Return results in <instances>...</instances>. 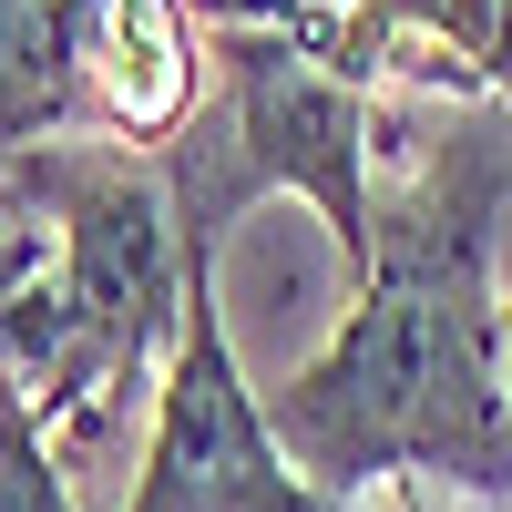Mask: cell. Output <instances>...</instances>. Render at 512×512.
I'll return each instance as SVG.
<instances>
[{
    "mask_svg": "<svg viewBox=\"0 0 512 512\" xmlns=\"http://www.w3.org/2000/svg\"><path fill=\"white\" fill-rule=\"evenodd\" d=\"M502 328H512V297H502Z\"/></svg>",
    "mask_w": 512,
    "mask_h": 512,
    "instance_id": "30bf717a",
    "label": "cell"
},
{
    "mask_svg": "<svg viewBox=\"0 0 512 512\" xmlns=\"http://www.w3.org/2000/svg\"><path fill=\"white\" fill-rule=\"evenodd\" d=\"M11 195L52 216V256H0V379L41 410V431L103 441L123 400H154L205 256L185 246L164 144H21Z\"/></svg>",
    "mask_w": 512,
    "mask_h": 512,
    "instance_id": "7a4b0ae2",
    "label": "cell"
},
{
    "mask_svg": "<svg viewBox=\"0 0 512 512\" xmlns=\"http://www.w3.org/2000/svg\"><path fill=\"white\" fill-rule=\"evenodd\" d=\"M379 154H400V185L379 195L349 318L297 379L267 390V420L287 461L338 502L369 482H461L512 502V328L492 287L512 134L410 144L379 113Z\"/></svg>",
    "mask_w": 512,
    "mask_h": 512,
    "instance_id": "6da1fadb",
    "label": "cell"
},
{
    "mask_svg": "<svg viewBox=\"0 0 512 512\" xmlns=\"http://www.w3.org/2000/svg\"><path fill=\"white\" fill-rule=\"evenodd\" d=\"M216 123H195L164 144V175H175V216H185V246L216 267L226 226L267 195H308L349 277L369 267V236H379V82L338 72L308 31L287 21H216Z\"/></svg>",
    "mask_w": 512,
    "mask_h": 512,
    "instance_id": "3957f363",
    "label": "cell"
},
{
    "mask_svg": "<svg viewBox=\"0 0 512 512\" xmlns=\"http://www.w3.org/2000/svg\"><path fill=\"white\" fill-rule=\"evenodd\" d=\"M123 512H359L287 461L267 400L236 369L216 267H195V287H185L175 359L154 379V441H144V472L123 492Z\"/></svg>",
    "mask_w": 512,
    "mask_h": 512,
    "instance_id": "277c9868",
    "label": "cell"
},
{
    "mask_svg": "<svg viewBox=\"0 0 512 512\" xmlns=\"http://www.w3.org/2000/svg\"><path fill=\"white\" fill-rule=\"evenodd\" d=\"M82 113L103 144H175L205 103V41L185 0H82Z\"/></svg>",
    "mask_w": 512,
    "mask_h": 512,
    "instance_id": "5b68a950",
    "label": "cell"
},
{
    "mask_svg": "<svg viewBox=\"0 0 512 512\" xmlns=\"http://www.w3.org/2000/svg\"><path fill=\"white\" fill-rule=\"evenodd\" d=\"M185 11H195L205 31H216V21H277L287 0H185Z\"/></svg>",
    "mask_w": 512,
    "mask_h": 512,
    "instance_id": "9c48e42d",
    "label": "cell"
},
{
    "mask_svg": "<svg viewBox=\"0 0 512 512\" xmlns=\"http://www.w3.org/2000/svg\"><path fill=\"white\" fill-rule=\"evenodd\" d=\"M0 512H72L62 492V451L41 431V410L0 379Z\"/></svg>",
    "mask_w": 512,
    "mask_h": 512,
    "instance_id": "52a82bcc",
    "label": "cell"
},
{
    "mask_svg": "<svg viewBox=\"0 0 512 512\" xmlns=\"http://www.w3.org/2000/svg\"><path fill=\"white\" fill-rule=\"evenodd\" d=\"M472 72H482V93H502V103H512V0H492V21H482V52H472Z\"/></svg>",
    "mask_w": 512,
    "mask_h": 512,
    "instance_id": "ba28073f",
    "label": "cell"
},
{
    "mask_svg": "<svg viewBox=\"0 0 512 512\" xmlns=\"http://www.w3.org/2000/svg\"><path fill=\"white\" fill-rule=\"evenodd\" d=\"M82 0H0V154L93 134L82 113Z\"/></svg>",
    "mask_w": 512,
    "mask_h": 512,
    "instance_id": "8992f818",
    "label": "cell"
}]
</instances>
